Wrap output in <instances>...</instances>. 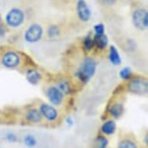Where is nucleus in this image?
Wrapping results in <instances>:
<instances>
[{"mask_svg":"<svg viewBox=\"0 0 148 148\" xmlns=\"http://www.w3.org/2000/svg\"><path fill=\"white\" fill-rule=\"evenodd\" d=\"M39 109L40 115L43 119L50 123H53L58 119V112L55 107L51 104L41 102L39 105Z\"/></svg>","mask_w":148,"mask_h":148,"instance_id":"6e6552de","label":"nucleus"},{"mask_svg":"<svg viewBox=\"0 0 148 148\" xmlns=\"http://www.w3.org/2000/svg\"><path fill=\"white\" fill-rule=\"evenodd\" d=\"M119 76L123 80H130L132 77V71L128 67L123 68L119 71Z\"/></svg>","mask_w":148,"mask_h":148,"instance_id":"4be33fe9","label":"nucleus"},{"mask_svg":"<svg viewBox=\"0 0 148 148\" xmlns=\"http://www.w3.org/2000/svg\"><path fill=\"white\" fill-rule=\"evenodd\" d=\"M46 96L51 104L54 106H60L64 99V95L56 85H51L46 88Z\"/></svg>","mask_w":148,"mask_h":148,"instance_id":"0eeeda50","label":"nucleus"},{"mask_svg":"<svg viewBox=\"0 0 148 148\" xmlns=\"http://www.w3.org/2000/svg\"><path fill=\"white\" fill-rule=\"evenodd\" d=\"M83 46H84L85 50H87V51H91V50H92L93 47H95L93 37L90 36H86L85 39H84V41H83Z\"/></svg>","mask_w":148,"mask_h":148,"instance_id":"5701e85b","label":"nucleus"},{"mask_svg":"<svg viewBox=\"0 0 148 148\" xmlns=\"http://www.w3.org/2000/svg\"><path fill=\"white\" fill-rule=\"evenodd\" d=\"M26 78L30 84L36 85L41 80V75L37 71L34 69H29L26 73Z\"/></svg>","mask_w":148,"mask_h":148,"instance_id":"4468645a","label":"nucleus"},{"mask_svg":"<svg viewBox=\"0 0 148 148\" xmlns=\"http://www.w3.org/2000/svg\"><path fill=\"white\" fill-rule=\"evenodd\" d=\"M24 118L28 123L32 124L39 123L43 119L39 109L36 108H30L27 109L25 112Z\"/></svg>","mask_w":148,"mask_h":148,"instance_id":"9d476101","label":"nucleus"},{"mask_svg":"<svg viewBox=\"0 0 148 148\" xmlns=\"http://www.w3.org/2000/svg\"><path fill=\"white\" fill-rule=\"evenodd\" d=\"M0 148H3V147H1V146H0Z\"/></svg>","mask_w":148,"mask_h":148,"instance_id":"a878e982","label":"nucleus"},{"mask_svg":"<svg viewBox=\"0 0 148 148\" xmlns=\"http://www.w3.org/2000/svg\"><path fill=\"white\" fill-rule=\"evenodd\" d=\"M117 148H139L138 144L130 137H124L119 140Z\"/></svg>","mask_w":148,"mask_h":148,"instance_id":"f3484780","label":"nucleus"},{"mask_svg":"<svg viewBox=\"0 0 148 148\" xmlns=\"http://www.w3.org/2000/svg\"><path fill=\"white\" fill-rule=\"evenodd\" d=\"M109 114L114 119H118L121 116L124 112V106L123 103L119 102H114L109 108Z\"/></svg>","mask_w":148,"mask_h":148,"instance_id":"f8f14e48","label":"nucleus"},{"mask_svg":"<svg viewBox=\"0 0 148 148\" xmlns=\"http://www.w3.org/2000/svg\"><path fill=\"white\" fill-rule=\"evenodd\" d=\"M93 40L95 46L99 50H105L108 46V37L105 34H95Z\"/></svg>","mask_w":148,"mask_h":148,"instance_id":"ddd939ff","label":"nucleus"},{"mask_svg":"<svg viewBox=\"0 0 148 148\" xmlns=\"http://www.w3.org/2000/svg\"><path fill=\"white\" fill-rule=\"evenodd\" d=\"M3 139L7 143H14L19 140V136L15 132L8 130V131H5L3 134Z\"/></svg>","mask_w":148,"mask_h":148,"instance_id":"aec40b11","label":"nucleus"},{"mask_svg":"<svg viewBox=\"0 0 148 148\" xmlns=\"http://www.w3.org/2000/svg\"><path fill=\"white\" fill-rule=\"evenodd\" d=\"M109 58L111 63L114 65H119L121 63V58L119 56V53L117 49L113 46L110 47L109 51Z\"/></svg>","mask_w":148,"mask_h":148,"instance_id":"a211bd4d","label":"nucleus"},{"mask_svg":"<svg viewBox=\"0 0 148 148\" xmlns=\"http://www.w3.org/2000/svg\"><path fill=\"white\" fill-rule=\"evenodd\" d=\"M101 3L102 4H104V5H113L116 2L117 0H99Z\"/></svg>","mask_w":148,"mask_h":148,"instance_id":"393cba45","label":"nucleus"},{"mask_svg":"<svg viewBox=\"0 0 148 148\" xmlns=\"http://www.w3.org/2000/svg\"><path fill=\"white\" fill-rule=\"evenodd\" d=\"M76 10L78 19L82 22H88L91 18V10L85 0H78Z\"/></svg>","mask_w":148,"mask_h":148,"instance_id":"1a4fd4ad","label":"nucleus"},{"mask_svg":"<svg viewBox=\"0 0 148 148\" xmlns=\"http://www.w3.org/2000/svg\"><path fill=\"white\" fill-rule=\"evenodd\" d=\"M61 34V30L58 28V26L56 25H52L49 27L48 30H47V34H48L49 37L51 38H55L58 36H60Z\"/></svg>","mask_w":148,"mask_h":148,"instance_id":"412c9836","label":"nucleus"},{"mask_svg":"<svg viewBox=\"0 0 148 148\" xmlns=\"http://www.w3.org/2000/svg\"><path fill=\"white\" fill-rule=\"evenodd\" d=\"M23 143L25 147L28 148H34L36 147L38 144V140L35 135L28 133L23 135Z\"/></svg>","mask_w":148,"mask_h":148,"instance_id":"2eb2a0df","label":"nucleus"},{"mask_svg":"<svg viewBox=\"0 0 148 148\" xmlns=\"http://www.w3.org/2000/svg\"><path fill=\"white\" fill-rule=\"evenodd\" d=\"M94 30H95V34H105V27L102 23H99L95 25L94 27Z\"/></svg>","mask_w":148,"mask_h":148,"instance_id":"b1692460","label":"nucleus"},{"mask_svg":"<svg viewBox=\"0 0 148 148\" xmlns=\"http://www.w3.org/2000/svg\"><path fill=\"white\" fill-rule=\"evenodd\" d=\"M25 14L20 8H12L6 13L5 16V23L8 27L17 28L23 24L24 21Z\"/></svg>","mask_w":148,"mask_h":148,"instance_id":"7ed1b4c3","label":"nucleus"},{"mask_svg":"<svg viewBox=\"0 0 148 148\" xmlns=\"http://www.w3.org/2000/svg\"><path fill=\"white\" fill-rule=\"evenodd\" d=\"M132 22L136 29L143 31L148 27V14L144 9H136L132 14Z\"/></svg>","mask_w":148,"mask_h":148,"instance_id":"39448f33","label":"nucleus"},{"mask_svg":"<svg viewBox=\"0 0 148 148\" xmlns=\"http://www.w3.org/2000/svg\"><path fill=\"white\" fill-rule=\"evenodd\" d=\"M55 85L58 88L59 90L64 95L71 94V90H72V88H71V85L70 82L67 79H64V78L57 81L56 85Z\"/></svg>","mask_w":148,"mask_h":148,"instance_id":"dca6fc26","label":"nucleus"},{"mask_svg":"<svg viewBox=\"0 0 148 148\" xmlns=\"http://www.w3.org/2000/svg\"><path fill=\"white\" fill-rule=\"evenodd\" d=\"M116 130V124L113 119H108L100 126V131L106 136H112Z\"/></svg>","mask_w":148,"mask_h":148,"instance_id":"9b49d317","label":"nucleus"},{"mask_svg":"<svg viewBox=\"0 0 148 148\" xmlns=\"http://www.w3.org/2000/svg\"><path fill=\"white\" fill-rule=\"evenodd\" d=\"M147 82L141 77L130 79L127 88L130 92L136 95H144L147 92Z\"/></svg>","mask_w":148,"mask_h":148,"instance_id":"423d86ee","label":"nucleus"},{"mask_svg":"<svg viewBox=\"0 0 148 148\" xmlns=\"http://www.w3.org/2000/svg\"><path fill=\"white\" fill-rule=\"evenodd\" d=\"M44 35V29L41 25L33 23L27 29L24 34L25 41L28 44H36L39 42Z\"/></svg>","mask_w":148,"mask_h":148,"instance_id":"20e7f679","label":"nucleus"},{"mask_svg":"<svg viewBox=\"0 0 148 148\" xmlns=\"http://www.w3.org/2000/svg\"><path fill=\"white\" fill-rule=\"evenodd\" d=\"M21 61L20 53L13 50L4 51L0 56V64L7 69H16L20 65Z\"/></svg>","mask_w":148,"mask_h":148,"instance_id":"f03ea898","label":"nucleus"},{"mask_svg":"<svg viewBox=\"0 0 148 148\" xmlns=\"http://www.w3.org/2000/svg\"><path fill=\"white\" fill-rule=\"evenodd\" d=\"M109 145V140L104 135H99L94 140L93 148H107Z\"/></svg>","mask_w":148,"mask_h":148,"instance_id":"6ab92c4d","label":"nucleus"},{"mask_svg":"<svg viewBox=\"0 0 148 148\" xmlns=\"http://www.w3.org/2000/svg\"><path fill=\"white\" fill-rule=\"evenodd\" d=\"M96 61L92 57H86L81 61L76 69L75 76L80 82L87 83L92 78L96 70Z\"/></svg>","mask_w":148,"mask_h":148,"instance_id":"f257e3e1","label":"nucleus"}]
</instances>
